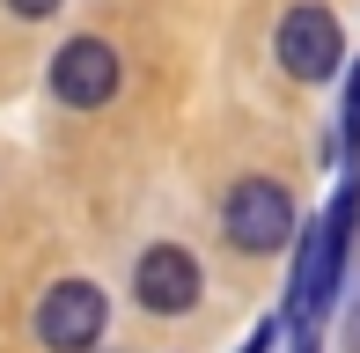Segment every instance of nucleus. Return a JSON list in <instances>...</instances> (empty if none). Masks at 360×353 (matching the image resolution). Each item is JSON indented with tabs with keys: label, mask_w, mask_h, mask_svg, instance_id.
Returning <instances> with one entry per match:
<instances>
[{
	"label": "nucleus",
	"mask_w": 360,
	"mask_h": 353,
	"mask_svg": "<svg viewBox=\"0 0 360 353\" xmlns=\"http://www.w3.org/2000/svg\"><path fill=\"white\" fill-rule=\"evenodd\" d=\"M52 89H59V103H74V110H103L110 96H118V52H110L103 37H74V44H59V59H52Z\"/></svg>",
	"instance_id": "obj_5"
},
{
	"label": "nucleus",
	"mask_w": 360,
	"mask_h": 353,
	"mask_svg": "<svg viewBox=\"0 0 360 353\" xmlns=\"http://www.w3.org/2000/svg\"><path fill=\"white\" fill-rule=\"evenodd\" d=\"M272 331H280V324H257V331H250V346H243V353H272Z\"/></svg>",
	"instance_id": "obj_9"
},
{
	"label": "nucleus",
	"mask_w": 360,
	"mask_h": 353,
	"mask_svg": "<svg viewBox=\"0 0 360 353\" xmlns=\"http://www.w3.org/2000/svg\"><path fill=\"white\" fill-rule=\"evenodd\" d=\"M133 295H140V309H155V316H184L191 302H199V265H191V250L155 243L140 258V272H133Z\"/></svg>",
	"instance_id": "obj_6"
},
{
	"label": "nucleus",
	"mask_w": 360,
	"mask_h": 353,
	"mask_svg": "<svg viewBox=\"0 0 360 353\" xmlns=\"http://www.w3.org/2000/svg\"><path fill=\"white\" fill-rule=\"evenodd\" d=\"M338 59H346V37H338V15L316 8V0H302V8L280 15V67L294 82H331Z\"/></svg>",
	"instance_id": "obj_3"
},
{
	"label": "nucleus",
	"mask_w": 360,
	"mask_h": 353,
	"mask_svg": "<svg viewBox=\"0 0 360 353\" xmlns=\"http://www.w3.org/2000/svg\"><path fill=\"white\" fill-rule=\"evenodd\" d=\"M8 8H15V15H30V23H37V15H52L59 0H8Z\"/></svg>",
	"instance_id": "obj_8"
},
{
	"label": "nucleus",
	"mask_w": 360,
	"mask_h": 353,
	"mask_svg": "<svg viewBox=\"0 0 360 353\" xmlns=\"http://www.w3.org/2000/svg\"><path fill=\"white\" fill-rule=\"evenodd\" d=\"M346 236H353V191H338V199H331V214L309 229L302 265H294V324H302V331H309V316H323V309H331V295H338Z\"/></svg>",
	"instance_id": "obj_1"
},
{
	"label": "nucleus",
	"mask_w": 360,
	"mask_h": 353,
	"mask_svg": "<svg viewBox=\"0 0 360 353\" xmlns=\"http://www.w3.org/2000/svg\"><path fill=\"white\" fill-rule=\"evenodd\" d=\"M37 339L52 353H89L96 339H103V287L59 280L52 295H44V309H37Z\"/></svg>",
	"instance_id": "obj_4"
},
{
	"label": "nucleus",
	"mask_w": 360,
	"mask_h": 353,
	"mask_svg": "<svg viewBox=\"0 0 360 353\" xmlns=\"http://www.w3.org/2000/svg\"><path fill=\"white\" fill-rule=\"evenodd\" d=\"M346 353H360V309L346 316Z\"/></svg>",
	"instance_id": "obj_10"
},
{
	"label": "nucleus",
	"mask_w": 360,
	"mask_h": 353,
	"mask_svg": "<svg viewBox=\"0 0 360 353\" xmlns=\"http://www.w3.org/2000/svg\"><path fill=\"white\" fill-rule=\"evenodd\" d=\"M346 148L360 155V67H353V89H346Z\"/></svg>",
	"instance_id": "obj_7"
},
{
	"label": "nucleus",
	"mask_w": 360,
	"mask_h": 353,
	"mask_svg": "<svg viewBox=\"0 0 360 353\" xmlns=\"http://www.w3.org/2000/svg\"><path fill=\"white\" fill-rule=\"evenodd\" d=\"M228 243L250 250V258H272V250L294 243V199L272 176H243L228 191Z\"/></svg>",
	"instance_id": "obj_2"
}]
</instances>
